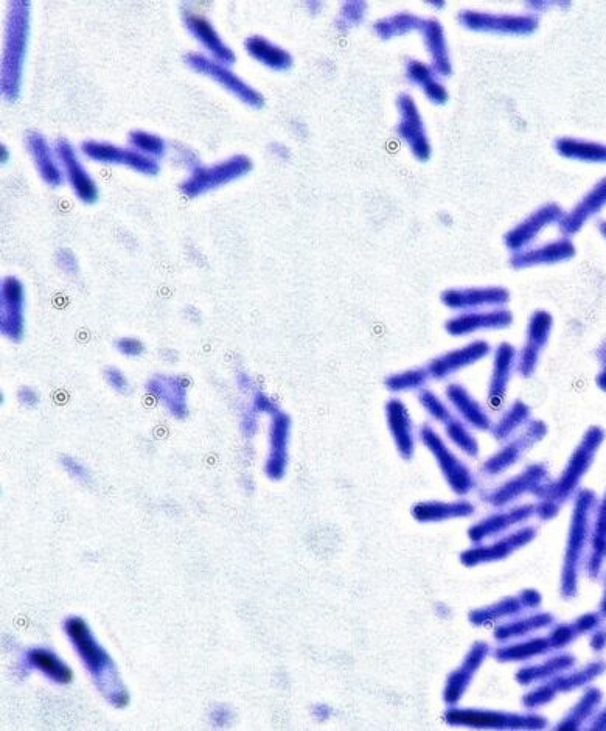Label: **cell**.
<instances>
[{
	"label": "cell",
	"mask_w": 606,
	"mask_h": 731,
	"mask_svg": "<svg viewBox=\"0 0 606 731\" xmlns=\"http://www.w3.org/2000/svg\"><path fill=\"white\" fill-rule=\"evenodd\" d=\"M605 441V431L600 427H591L577 445L565 470L557 480L549 481L538 495L537 517L547 522L557 517L563 504L568 503L579 492L580 483L588 470L593 466L599 448Z\"/></svg>",
	"instance_id": "6da1fadb"
},
{
	"label": "cell",
	"mask_w": 606,
	"mask_h": 731,
	"mask_svg": "<svg viewBox=\"0 0 606 731\" xmlns=\"http://www.w3.org/2000/svg\"><path fill=\"white\" fill-rule=\"evenodd\" d=\"M597 503L599 501L593 490H579L575 495L565 559H563V571H561L560 590L561 596L565 599H574L579 593L580 571L585 567L586 556H588Z\"/></svg>",
	"instance_id": "7a4b0ae2"
},
{
	"label": "cell",
	"mask_w": 606,
	"mask_h": 731,
	"mask_svg": "<svg viewBox=\"0 0 606 731\" xmlns=\"http://www.w3.org/2000/svg\"><path fill=\"white\" fill-rule=\"evenodd\" d=\"M30 39V2L13 0L8 7L5 24L4 52H2V94L14 102L21 94L25 56Z\"/></svg>",
	"instance_id": "3957f363"
},
{
	"label": "cell",
	"mask_w": 606,
	"mask_h": 731,
	"mask_svg": "<svg viewBox=\"0 0 606 731\" xmlns=\"http://www.w3.org/2000/svg\"><path fill=\"white\" fill-rule=\"evenodd\" d=\"M418 438L436 459L443 480L457 497H465L476 489L478 481L470 467L448 447L442 436L431 425H423L418 431Z\"/></svg>",
	"instance_id": "277c9868"
},
{
	"label": "cell",
	"mask_w": 606,
	"mask_h": 731,
	"mask_svg": "<svg viewBox=\"0 0 606 731\" xmlns=\"http://www.w3.org/2000/svg\"><path fill=\"white\" fill-rule=\"evenodd\" d=\"M251 170L252 161L246 154H235L232 158L210 165V167L196 165L192 168L189 178L182 182L181 192L190 198L206 195L212 190L220 189L230 182L243 178Z\"/></svg>",
	"instance_id": "5b68a950"
},
{
	"label": "cell",
	"mask_w": 606,
	"mask_h": 731,
	"mask_svg": "<svg viewBox=\"0 0 606 731\" xmlns=\"http://www.w3.org/2000/svg\"><path fill=\"white\" fill-rule=\"evenodd\" d=\"M454 727L493 728V730H541L547 721L540 714L501 713L487 710H453L445 714Z\"/></svg>",
	"instance_id": "8992f818"
},
{
	"label": "cell",
	"mask_w": 606,
	"mask_h": 731,
	"mask_svg": "<svg viewBox=\"0 0 606 731\" xmlns=\"http://www.w3.org/2000/svg\"><path fill=\"white\" fill-rule=\"evenodd\" d=\"M549 481L551 480L547 467L544 464H532L495 489L482 492L481 501L496 509L509 508L510 504L516 503L526 495L538 497Z\"/></svg>",
	"instance_id": "52a82bcc"
},
{
	"label": "cell",
	"mask_w": 606,
	"mask_h": 731,
	"mask_svg": "<svg viewBox=\"0 0 606 731\" xmlns=\"http://www.w3.org/2000/svg\"><path fill=\"white\" fill-rule=\"evenodd\" d=\"M605 671L606 663L600 662V660L599 662L588 663L583 668H572L571 671L563 672L554 679L546 680L543 685L527 693L523 699L524 707L535 710V708L543 707V705L552 702L558 694L571 693V691L579 690V688H586L589 683L603 676Z\"/></svg>",
	"instance_id": "ba28073f"
},
{
	"label": "cell",
	"mask_w": 606,
	"mask_h": 731,
	"mask_svg": "<svg viewBox=\"0 0 606 731\" xmlns=\"http://www.w3.org/2000/svg\"><path fill=\"white\" fill-rule=\"evenodd\" d=\"M546 434L547 425L544 424L543 420H530L523 430L519 431L509 441L504 442L501 450L482 464V475L488 476V478H496V476L512 469L533 445H537L538 442L546 438Z\"/></svg>",
	"instance_id": "9c48e42d"
},
{
	"label": "cell",
	"mask_w": 606,
	"mask_h": 731,
	"mask_svg": "<svg viewBox=\"0 0 606 731\" xmlns=\"http://www.w3.org/2000/svg\"><path fill=\"white\" fill-rule=\"evenodd\" d=\"M187 64L198 74L206 75L210 80L221 84L227 92L235 95L244 105L251 106V108H262L265 105V97L262 92L252 88L251 84L238 77L234 70L212 60L210 56L202 55V53H189Z\"/></svg>",
	"instance_id": "30bf717a"
},
{
	"label": "cell",
	"mask_w": 606,
	"mask_h": 731,
	"mask_svg": "<svg viewBox=\"0 0 606 731\" xmlns=\"http://www.w3.org/2000/svg\"><path fill=\"white\" fill-rule=\"evenodd\" d=\"M537 534V528L521 526V528H516L507 536L496 537L490 543H481V545H476L471 550L464 551L460 556V560L467 567H474V565L492 564V562L507 559L515 551L529 545L532 540H535Z\"/></svg>",
	"instance_id": "8fae6325"
},
{
	"label": "cell",
	"mask_w": 606,
	"mask_h": 731,
	"mask_svg": "<svg viewBox=\"0 0 606 731\" xmlns=\"http://www.w3.org/2000/svg\"><path fill=\"white\" fill-rule=\"evenodd\" d=\"M81 153L91 161L108 165H125L134 172L142 173L145 176H154L159 173V164L156 159L145 156L134 148H120L109 142L86 140L81 144Z\"/></svg>",
	"instance_id": "7c38bea8"
},
{
	"label": "cell",
	"mask_w": 606,
	"mask_h": 731,
	"mask_svg": "<svg viewBox=\"0 0 606 731\" xmlns=\"http://www.w3.org/2000/svg\"><path fill=\"white\" fill-rule=\"evenodd\" d=\"M533 515H537L535 503L516 504L510 508L499 509L495 514L487 515L478 523H474L468 531V537L474 545H481L488 540L501 537L516 526H523Z\"/></svg>",
	"instance_id": "4fadbf2b"
},
{
	"label": "cell",
	"mask_w": 606,
	"mask_h": 731,
	"mask_svg": "<svg viewBox=\"0 0 606 731\" xmlns=\"http://www.w3.org/2000/svg\"><path fill=\"white\" fill-rule=\"evenodd\" d=\"M25 288L18 277L8 276L0 287V327L5 338L22 340L25 330Z\"/></svg>",
	"instance_id": "5bb4252c"
},
{
	"label": "cell",
	"mask_w": 606,
	"mask_h": 731,
	"mask_svg": "<svg viewBox=\"0 0 606 731\" xmlns=\"http://www.w3.org/2000/svg\"><path fill=\"white\" fill-rule=\"evenodd\" d=\"M56 158L63 165L64 176L74 190L75 196L84 204H94L98 200V186L88 170L81 164L77 150L69 140L60 139L55 145Z\"/></svg>",
	"instance_id": "9a60e30c"
},
{
	"label": "cell",
	"mask_w": 606,
	"mask_h": 731,
	"mask_svg": "<svg viewBox=\"0 0 606 731\" xmlns=\"http://www.w3.org/2000/svg\"><path fill=\"white\" fill-rule=\"evenodd\" d=\"M490 346L485 341H474L468 346L460 347V349L448 352V354L440 355L429 361L428 369L431 380H446L451 375L457 374L462 369L470 368L473 364L479 363L490 354Z\"/></svg>",
	"instance_id": "2e32d148"
},
{
	"label": "cell",
	"mask_w": 606,
	"mask_h": 731,
	"mask_svg": "<svg viewBox=\"0 0 606 731\" xmlns=\"http://www.w3.org/2000/svg\"><path fill=\"white\" fill-rule=\"evenodd\" d=\"M551 327L552 319L547 313L538 312L533 315L526 346L523 347L521 354L518 355V361H516V371L521 377L530 378L537 372L541 350L546 346Z\"/></svg>",
	"instance_id": "e0dca14e"
},
{
	"label": "cell",
	"mask_w": 606,
	"mask_h": 731,
	"mask_svg": "<svg viewBox=\"0 0 606 731\" xmlns=\"http://www.w3.org/2000/svg\"><path fill=\"white\" fill-rule=\"evenodd\" d=\"M386 420L401 458L406 461L414 458L415 448H417V431H415L411 414L403 400L391 399L387 402Z\"/></svg>",
	"instance_id": "ac0fdd59"
},
{
	"label": "cell",
	"mask_w": 606,
	"mask_h": 731,
	"mask_svg": "<svg viewBox=\"0 0 606 731\" xmlns=\"http://www.w3.org/2000/svg\"><path fill=\"white\" fill-rule=\"evenodd\" d=\"M184 24L190 35L204 47L207 53H210L212 60L218 61L224 66L234 63V50L227 46L209 19L204 18L201 14L185 11Z\"/></svg>",
	"instance_id": "d6986e66"
},
{
	"label": "cell",
	"mask_w": 606,
	"mask_h": 731,
	"mask_svg": "<svg viewBox=\"0 0 606 731\" xmlns=\"http://www.w3.org/2000/svg\"><path fill=\"white\" fill-rule=\"evenodd\" d=\"M488 654H490V646L484 641H478L471 646L464 663L451 674L450 679L446 682L445 694H443L446 704H459V700L467 693L468 686L473 682L474 674L479 671Z\"/></svg>",
	"instance_id": "ffe728a7"
},
{
	"label": "cell",
	"mask_w": 606,
	"mask_h": 731,
	"mask_svg": "<svg viewBox=\"0 0 606 731\" xmlns=\"http://www.w3.org/2000/svg\"><path fill=\"white\" fill-rule=\"evenodd\" d=\"M445 396L453 410L459 414L460 420L468 427L478 431H492L493 420L481 402L471 396L470 391L460 383L446 386Z\"/></svg>",
	"instance_id": "44dd1931"
},
{
	"label": "cell",
	"mask_w": 606,
	"mask_h": 731,
	"mask_svg": "<svg viewBox=\"0 0 606 731\" xmlns=\"http://www.w3.org/2000/svg\"><path fill=\"white\" fill-rule=\"evenodd\" d=\"M541 606V595L535 590H524L515 598L502 599L492 606L482 607L470 613V621L476 626L493 623L501 618L519 616L524 610H533Z\"/></svg>",
	"instance_id": "7402d4cb"
},
{
	"label": "cell",
	"mask_w": 606,
	"mask_h": 731,
	"mask_svg": "<svg viewBox=\"0 0 606 731\" xmlns=\"http://www.w3.org/2000/svg\"><path fill=\"white\" fill-rule=\"evenodd\" d=\"M516 361H518V352L515 347L504 343L496 349L487 396L488 403L493 408H499L504 403L510 380H512L513 372L516 371Z\"/></svg>",
	"instance_id": "603a6c76"
},
{
	"label": "cell",
	"mask_w": 606,
	"mask_h": 731,
	"mask_svg": "<svg viewBox=\"0 0 606 731\" xmlns=\"http://www.w3.org/2000/svg\"><path fill=\"white\" fill-rule=\"evenodd\" d=\"M291 420L286 414H272L271 433H269L268 462H266V473L272 480H280L286 472L288 464V445H290Z\"/></svg>",
	"instance_id": "cb8c5ba5"
},
{
	"label": "cell",
	"mask_w": 606,
	"mask_h": 731,
	"mask_svg": "<svg viewBox=\"0 0 606 731\" xmlns=\"http://www.w3.org/2000/svg\"><path fill=\"white\" fill-rule=\"evenodd\" d=\"M25 144H27L28 153L32 156L42 181L52 187L61 186L64 172L61 170L60 164L56 162V151L50 147L49 140L38 131H28L25 136Z\"/></svg>",
	"instance_id": "d4e9b609"
},
{
	"label": "cell",
	"mask_w": 606,
	"mask_h": 731,
	"mask_svg": "<svg viewBox=\"0 0 606 731\" xmlns=\"http://www.w3.org/2000/svg\"><path fill=\"white\" fill-rule=\"evenodd\" d=\"M476 506L471 501H423L412 508V517L420 523H442L473 517Z\"/></svg>",
	"instance_id": "484cf974"
},
{
	"label": "cell",
	"mask_w": 606,
	"mask_h": 731,
	"mask_svg": "<svg viewBox=\"0 0 606 731\" xmlns=\"http://www.w3.org/2000/svg\"><path fill=\"white\" fill-rule=\"evenodd\" d=\"M67 632H69L70 638L77 644L78 651H80L83 662L89 666L95 676L101 677L105 672L109 671L111 665H109V658L105 652L98 648V644L95 643L94 638L89 634V629L86 624L81 620H70L67 623Z\"/></svg>",
	"instance_id": "4316f807"
},
{
	"label": "cell",
	"mask_w": 606,
	"mask_h": 731,
	"mask_svg": "<svg viewBox=\"0 0 606 731\" xmlns=\"http://www.w3.org/2000/svg\"><path fill=\"white\" fill-rule=\"evenodd\" d=\"M606 564V492L605 497L597 503L594 511L593 534L589 543L588 556H586L585 570L589 578H600L603 567Z\"/></svg>",
	"instance_id": "83f0119b"
},
{
	"label": "cell",
	"mask_w": 606,
	"mask_h": 731,
	"mask_svg": "<svg viewBox=\"0 0 606 731\" xmlns=\"http://www.w3.org/2000/svg\"><path fill=\"white\" fill-rule=\"evenodd\" d=\"M510 322H512V315L509 312H504V310L487 313H468V315L451 319L446 324V329H448L451 335L462 336L476 332V330L504 329V327L510 326Z\"/></svg>",
	"instance_id": "f1b7e54d"
},
{
	"label": "cell",
	"mask_w": 606,
	"mask_h": 731,
	"mask_svg": "<svg viewBox=\"0 0 606 731\" xmlns=\"http://www.w3.org/2000/svg\"><path fill=\"white\" fill-rule=\"evenodd\" d=\"M577 665V658L568 652H561V654H555L554 657L549 658L547 662L540 663V665L523 666L519 669L515 679L521 685H532V683L546 682V680L554 679V677L560 676L563 672L571 671Z\"/></svg>",
	"instance_id": "f546056e"
},
{
	"label": "cell",
	"mask_w": 606,
	"mask_h": 731,
	"mask_svg": "<svg viewBox=\"0 0 606 731\" xmlns=\"http://www.w3.org/2000/svg\"><path fill=\"white\" fill-rule=\"evenodd\" d=\"M448 307L473 308L487 305H504L509 301V293L502 288H479V290H451L443 294Z\"/></svg>",
	"instance_id": "4dcf8cb0"
},
{
	"label": "cell",
	"mask_w": 606,
	"mask_h": 731,
	"mask_svg": "<svg viewBox=\"0 0 606 731\" xmlns=\"http://www.w3.org/2000/svg\"><path fill=\"white\" fill-rule=\"evenodd\" d=\"M244 49L258 63L272 70H286L293 64L290 53L282 47L276 46L274 42L266 39L265 36H251L244 42Z\"/></svg>",
	"instance_id": "1f68e13d"
},
{
	"label": "cell",
	"mask_w": 606,
	"mask_h": 731,
	"mask_svg": "<svg viewBox=\"0 0 606 731\" xmlns=\"http://www.w3.org/2000/svg\"><path fill=\"white\" fill-rule=\"evenodd\" d=\"M603 693L599 688H588L579 702L569 710L565 718L557 725V730H580L583 725L593 721L599 708L602 707Z\"/></svg>",
	"instance_id": "d6a6232c"
},
{
	"label": "cell",
	"mask_w": 606,
	"mask_h": 731,
	"mask_svg": "<svg viewBox=\"0 0 606 731\" xmlns=\"http://www.w3.org/2000/svg\"><path fill=\"white\" fill-rule=\"evenodd\" d=\"M532 420V411L529 406L523 402V400H516L507 410L502 413V416L496 420L492 427L493 438L496 441L504 442L512 439L513 436L523 430L527 424Z\"/></svg>",
	"instance_id": "836d02e7"
},
{
	"label": "cell",
	"mask_w": 606,
	"mask_h": 731,
	"mask_svg": "<svg viewBox=\"0 0 606 731\" xmlns=\"http://www.w3.org/2000/svg\"><path fill=\"white\" fill-rule=\"evenodd\" d=\"M148 389L153 396L165 402L175 416H185L187 408H185V388L182 378L156 377L148 383Z\"/></svg>",
	"instance_id": "e575fe53"
},
{
	"label": "cell",
	"mask_w": 606,
	"mask_h": 731,
	"mask_svg": "<svg viewBox=\"0 0 606 731\" xmlns=\"http://www.w3.org/2000/svg\"><path fill=\"white\" fill-rule=\"evenodd\" d=\"M555 618L551 613H533V615L524 616L512 623L501 624L496 627L495 638L498 641H510L515 638L527 637L532 632L544 629V627L554 626Z\"/></svg>",
	"instance_id": "d590c367"
},
{
	"label": "cell",
	"mask_w": 606,
	"mask_h": 731,
	"mask_svg": "<svg viewBox=\"0 0 606 731\" xmlns=\"http://www.w3.org/2000/svg\"><path fill=\"white\" fill-rule=\"evenodd\" d=\"M549 652H554L549 637L532 638V640L518 641L505 648L496 649L493 657L501 663L524 662V660L537 657V655L549 654Z\"/></svg>",
	"instance_id": "8d00e7d4"
},
{
	"label": "cell",
	"mask_w": 606,
	"mask_h": 731,
	"mask_svg": "<svg viewBox=\"0 0 606 731\" xmlns=\"http://www.w3.org/2000/svg\"><path fill=\"white\" fill-rule=\"evenodd\" d=\"M558 210L555 207H544L537 214L532 215L529 220L524 221L523 224H519L518 228L513 229L509 235H507V246L510 249L523 248L526 243H530V240L537 237L538 232L543 231L544 226L554 221L557 218Z\"/></svg>",
	"instance_id": "74e56055"
},
{
	"label": "cell",
	"mask_w": 606,
	"mask_h": 731,
	"mask_svg": "<svg viewBox=\"0 0 606 731\" xmlns=\"http://www.w3.org/2000/svg\"><path fill=\"white\" fill-rule=\"evenodd\" d=\"M429 380H431V375H429L428 369L414 368L389 375L384 385L394 394H400V392H418L420 389L426 388Z\"/></svg>",
	"instance_id": "f35d334b"
},
{
	"label": "cell",
	"mask_w": 606,
	"mask_h": 731,
	"mask_svg": "<svg viewBox=\"0 0 606 731\" xmlns=\"http://www.w3.org/2000/svg\"><path fill=\"white\" fill-rule=\"evenodd\" d=\"M446 436L459 448L460 452L464 455L470 456V458H476L481 452L479 447L478 439L474 438V434L471 433L470 427L460 419H453L445 425Z\"/></svg>",
	"instance_id": "ab89813d"
},
{
	"label": "cell",
	"mask_w": 606,
	"mask_h": 731,
	"mask_svg": "<svg viewBox=\"0 0 606 731\" xmlns=\"http://www.w3.org/2000/svg\"><path fill=\"white\" fill-rule=\"evenodd\" d=\"M572 249L569 245H563V243H555V245H546L540 249H533V251L523 252L513 259V265L515 266H530V265H541V263L557 262V260L565 259L568 254H571Z\"/></svg>",
	"instance_id": "60d3db41"
},
{
	"label": "cell",
	"mask_w": 606,
	"mask_h": 731,
	"mask_svg": "<svg viewBox=\"0 0 606 731\" xmlns=\"http://www.w3.org/2000/svg\"><path fill=\"white\" fill-rule=\"evenodd\" d=\"M30 660L36 668L41 669L46 676L56 682L67 683L72 679V671L50 652L33 651Z\"/></svg>",
	"instance_id": "b9f144b4"
},
{
	"label": "cell",
	"mask_w": 606,
	"mask_h": 731,
	"mask_svg": "<svg viewBox=\"0 0 606 731\" xmlns=\"http://www.w3.org/2000/svg\"><path fill=\"white\" fill-rule=\"evenodd\" d=\"M129 144L134 150L150 156V158H162L167 153V142L161 136L148 133V131L136 130L129 134Z\"/></svg>",
	"instance_id": "7bdbcfd3"
},
{
	"label": "cell",
	"mask_w": 606,
	"mask_h": 731,
	"mask_svg": "<svg viewBox=\"0 0 606 731\" xmlns=\"http://www.w3.org/2000/svg\"><path fill=\"white\" fill-rule=\"evenodd\" d=\"M418 402L422 405L423 410L429 414L432 420H436L439 424L446 425L453 419V411L450 406L446 405L436 392L431 389L423 388L418 391Z\"/></svg>",
	"instance_id": "ee69618b"
},
{
	"label": "cell",
	"mask_w": 606,
	"mask_h": 731,
	"mask_svg": "<svg viewBox=\"0 0 606 731\" xmlns=\"http://www.w3.org/2000/svg\"><path fill=\"white\" fill-rule=\"evenodd\" d=\"M117 350H119L120 354L125 355V357H140L143 354V350H145V346H143L139 338L125 336V338H120L117 341Z\"/></svg>",
	"instance_id": "f6af8a7d"
},
{
	"label": "cell",
	"mask_w": 606,
	"mask_h": 731,
	"mask_svg": "<svg viewBox=\"0 0 606 731\" xmlns=\"http://www.w3.org/2000/svg\"><path fill=\"white\" fill-rule=\"evenodd\" d=\"M56 262L60 265L61 270L66 271L67 274L78 273V260L70 249H60L56 252Z\"/></svg>",
	"instance_id": "bcb514c9"
},
{
	"label": "cell",
	"mask_w": 606,
	"mask_h": 731,
	"mask_svg": "<svg viewBox=\"0 0 606 731\" xmlns=\"http://www.w3.org/2000/svg\"><path fill=\"white\" fill-rule=\"evenodd\" d=\"M105 378L106 382L109 383V386L111 388H114L115 391L119 392H125L129 389V383L128 378H126V375L123 374L120 369L117 368H108L105 371Z\"/></svg>",
	"instance_id": "7dc6e473"
},
{
	"label": "cell",
	"mask_w": 606,
	"mask_h": 731,
	"mask_svg": "<svg viewBox=\"0 0 606 731\" xmlns=\"http://www.w3.org/2000/svg\"><path fill=\"white\" fill-rule=\"evenodd\" d=\"M63 464L64 469H66L70 475L74 476V478H77V480L88 481L89 478H91V476H89L88 469H86L83 464H80L77 459L64 458Z\"/></svg>",
	"instance_id": "c3c4849f"
},
{
	"label": "cell",
	"mask_w": 606,
	"mask_h": 731,
	"mask_svg": "<svg viewBox=\"0 0 606 731\" xmlns=\"http://www.w3.org/2000/svg\"><path fill=\"white\" fill-rule=\"evenodd\" d=\"M589 644H591L594 652H600L606 648V623L600 626L599 629L594 630Z\"/></svg>",
	"instance_id": "681fc988"
},
{
	"label": "cell",
	"mask_w": 606,
	"mask_h": 731,
	"mask_svg": "<svg viewBox=\"0 0 606 731\" xmlns=\"http://www.w3.org/2000/svg\"><path fill=\"white\" fill-rule=\"evenodd\" d=\"M588 730L606 731V707L597 711L593 721L588 724Z\"/></svg>",
	"instance_id": "f907efd6"
},
{
	"label": "cell",
	"mask_w": 606,
	"mask_h": 731,
	"mask_svg": "<svg viewBox=\"0 0 606 731\" xmlns=\"http://www.w3.org/2000/svg\"><path fill=\"white\" fill-rule=\"evenodd\" d=\"M19 399H21L22 403H25V405H36V403H38V394H36L35 389L22 388L21 391H19Z\"/></svg>",
	"instance_id": "816d5d0a"
},
{
	"label": "cell",
	"mask_w": 606,
	"mask_h": 731,
	"mask_svg": "<svg viewBox=\"0 0 606 731\" xmlns=\"http://www.w3.org/2000/svg\"><path fill=\"white\" fill-rule=\"evenodd\" d=\"M599 612H600V615L603 616V620L606 621V573H605V584H603V595H602V599H600Z\"/></svg>",
	"instance_id": "f5cc1de1"
},
{
	"label": "cell",
	"mask_w": 606,
	"mask_h": 731,
	"mask_svg": "<svg viewBox=\"0 0 606 731\" xmlns=\"http://www.w3.org/2000/svg\"><path fill=\"white\" fill-rule=\"evenodd\" d=\"M271 150H272V153L277 154V156H280V158H283V156H286V148L283 147L282 144H272Z\"/></svg>",
	"instance_id": "db71d44e"
}]
</instances>
